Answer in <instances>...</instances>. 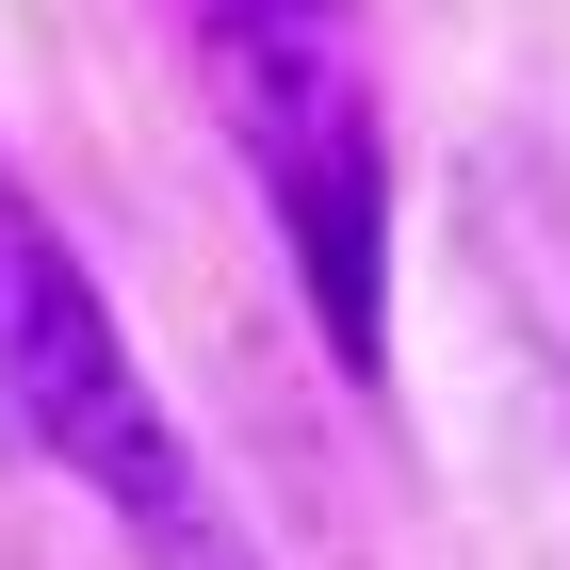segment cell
<instances>
[{
    "label": "cell",
    "instance_id": "cell-2",
    "mask_svg": "<svg viewBox=\"0 0 570 570\" xmlns=\"http://www.w3.org/2000/svg\"><path fill=\"white\" fill-rule=\"evenodd\" d=\"M0 440L49 456L147 570H228V554H245L228 489L196 473V440H179L164 392H147L115 294L82 277V245H66L17 179H0Z\"/></svg>",
    "mask_w": 570,
    "mask_h": 570
},
{
    "label": "cell",
    "instance_id": "cell-1",
    "mask_svg": "<svg viewBox=\"0 0 570 570\" xmlns=\"http://www.w3.org/2000/svg\"><path fill=\"white\" fill-rule=\"evenodd\" d=\"M228 164L262 179L277 262L358 392H392V98L358 0H179Z\"/></svg>",
    "mask_w": 570,
    "mask_h": 570
},
{
    "label": "cell",
    "instance_id": "cell-3",
    "mask_svg": "<svg viewBox=\"0 0 570 570\" xmlns=\"http://www.w3.org/2000/svg\"><path fill=\"white\" fill-rule=\"evenodd\" d=\"M228 570H262V554H228Z\"/></svg>",
    "mask_w": 570,
    "mask_h": 570
}]
</instances>
